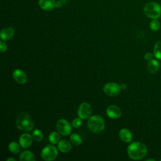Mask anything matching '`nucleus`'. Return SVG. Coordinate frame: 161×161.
<instances>
[{"label":"nucleus","mask_w":161,"mask_h":161,"mask_svg":"<svg viewBox=\"0 0 161 161\" xmlns=\"http://www.w3.org/2000/svg\"><path fill=\"white\" fill-rule=\"evenodd\" d=\"M127 153L130 158L133 160L143 158L147 153L145 145L142 142H135L130 143L127 148Z\"/></svg>","instance_id":"obj_1"},{"label":"nucleus","mask_w":161,"mask_h":161,"mask_svg":"<svg viewBox=\"0 0 161 161\" xmlns=\"http://www.w3.org/2000/svg\"><path fill=\"white\" fill-rule=\"evenodd\" d=\"M16 126L21 131H29L33 129L34 122L26 113H19L16 118Z\"/></svg>","instance_id":"obj_2"},{"label":"nucleus","mask_w":161,"mask_h":161,"mask_svg":"<svg viewBox=\"0 0 161 161\" xmlns=\"http://www.w3.org/2000/svg\"><path fill=\"white\" fill-rule=\"evenodd\" d=\"M87 126L91 131L94 133H99L103 131L105 127L103 118L99 115L91 116L87 121Z\"/></svg>","instance_id":"obj_3"},{"label":"nucleus","mask_w":161,"mask_h":161,"mask_svg":"<svg viewBox=\"0 0 161 161\" xmlns=\"http://www.w3.org/2000/svg\"><path fill=\"white\" fill-rule=\"evenodd\" d=\"M145 14L151 19H157L161 16V6L156 2H149L143 8Z\"/></svg>","instance_id":"obj_4"},{"label":"nucleus","mask_w":161,"mask_h":161,"mask_svg":"<svg viewBox=\"0 0 161 161\" xmlns=\"http://www.w3.org/2000/svg\"><path fill=\"white\" fill-rule=\"evenodd\" d=\"M58 156L57 148L52 145H48L45 147L41 152V157L43 160L46 161H52L55 160Z\"/></svg>","instance_id":"obj_5"},{"label":"nucleus","mask_w":161,"mask_h":161,"mask_svg":"<svg viewBox=\"0 0 161 161\" xmlns=\"http://www.w3.org/2000/svg\"><path fill=\"white\" fill-rule=\"evenodd\" d=\"M57 131L63 136H67L70 134L72 127L69 122L65 119H59L56 123Z\"/></svg>","instance_id":"obj_6"},{"label":"nucleus","mask_w":161,"mask_h":161,"mask_svg":"<svg viewBox=\"0 0 161 161\" xmlns=\"http://www.w3.org/2000/svg\"><path fill=\"white\" fill-rule=\"evenodd\" d=\"M103 91L107 96L114 97L119 94L121 91V88L119 85L116 83L108 82L104 86Z\"/></svg>","instance_id":"obj_7"},{"label":"nucleus","mask_w":161,"mask_h":161,"mask_svg":"<svg viewBox=\"0 0 161 161\" xmlns=\"http://www.w3.org/2000/svg\"><path fill=\"white\" fill-rule=\"evenodd\" d=\"M91 113L92 108L89 103H82L80 104L77 111V114L79 118L82 119H87L90 117Z\"/></svg>","instance_id":"obj_8"},{"label":"nucleus","mask_w":161,"mask_h":161,"mask_svg":"<svg viewBox=\"0 0 161 161\" xmlns=\"http://www.w3.org/2000/svg\"><path fill=\"white\" fill-rule=\"evenodd\" d=\"M106 112L108 116L112 119H117L122 114L121 109L114 104L109 105L106 108Z\"/></svg>","instance_id":"obj_9"},{"label":"nucleus","mask_w":161,"mask_h":161,"mask_svg":"<svg viewBox=\"0 0 161 161\" xmlns=\"http://www.w3.org/2000/svg\"><path fill=\"white\" fill-rule=\"evenodd\" d=\"M33 136L28 133H25L22 134L19 138V143L20 146L23 148H27L30 147L33 143Z\"/></svg>","instance_id":"obj_10"},{"label":"nucleus","mask_w":161,"mask_h":161,"mask_svg":"<svg viewBox=\"0 0 161 161\" xmlns=\"http://www.w3.org/2000/svg\"><path fill=\"white\" fill-rule=\"evenodd\" d=\"M13 77L16 82L20 84H25L28 80L26 74L21 69H15L13 72Z\"/></svg>","instance_id":"obj_11"},{"label":"nucleus","mask_w":161,"mask_h":161,"mask_svg":"<svg viewBox=\"0 0 161 161\" xmlns=\"http://www.w3.org/2000/svg\"><path fill=\"white\" fill-rule=\"evenodd\" d=\"M38 5L45 11H51L57 7V3L55 0H39Z\"/></svg>","instance_id":"obj_12"},{"label":"nucleus","mask_w":161,"mask_h":161,"mask_svg":"<svg viewBox=\"0 0 161 161\" xmlns=\"http://www.w3.org/2000/svg\"><path fill=\"white\" fill-rule=\"evenodd\" d=\"M119 138L123 142L126 143L130 142L132 140V133L131 131L127 128H122L119 130L118 133Z\"/></svg>","instance_id":"obj_13"},{"label":"nucleus","mask_w":161,"mask_h":161,"mask_svg":"<svg viewBox=\"0 0 161 161\" xmlns=\"http://www.w3.org/2000/svg\"><path fill=\"white\" fill-rule=\"evenodd\" d=\"M14 33V29L11 27H6L3 28L0 33L1 39L3 40H8L11 39Z\"/></svg>","instance_id":"obj_14"},{"label":"nucleus","mask_w":161,"mask_h":161,"mask_svg":"<svg viewBox=\"0 0 161 161\" xmlns=\"http://www.w3.org/2000/svg\"><path fill=\"white\" fill-rule=\"evenodd\" d=\"M58 149L62 153H67L69 152L71 148L72 145L69 141L67 140H60L58 143Z\"/></svg>","instance_id":"obj_15"},{"label":"nucleus","mask_w":161,"mask_h":161,"mask_svg":"<svg viewBox=\"0 0 161 161\" xmlns=\"http://www.w3.org/2000/svg\"><path fill=\"white\" fill-rule=\"evenodd\" d=\"M19 160L21 161H33L35 160V157L31 152L25 150L20 153Z\"/></svg>","instance_id":"obj_16"},{"label":"nucleus","mask_w":161,"mask_h":161,"mask_svg":"<svg viewBox=\"0 0 161 161\" xmlns=\"http://www.w3.org/2000/svg\"><path fill=\"white\" fill-rule=\"evenodd\" d=\"M147 69L151 74L157 72L159 69V62L155 59H152L148 61L147 64Z\"/></svg>","instance_id":"obj_17"},{"label":"nucleus","mask_w":161,"mask_h":161,"mask_svg":"<svg viewBox=\"0 0 161 161\" xmlns=\"http://www.w3.org/2000/svg\"><path fill=\"white\" fill-rule=\"evenodd\" d=\"M60 133L56 131H52L50 133L48 136V140L50 143L52 145L57 144L60 141Z\"/></svg>","instance_id":"obj_18"},{"label":"nucleus","mask_w":161,"mask_h":161,"mask_svg":"<svg viewBox=\"0 0 161 161\" xmlns=\"http://www.w3.org/2000/svg\"><path fill=\"white\" fill-rule=\"evenodd\" d=\"M70 140L72 144L76 146L80 145L82 142L81 136L77 133H72L70 136Z\"/></svg>","instance_id":"obj_19"},{"label":"nucleus","mask_w":161,"mask_h":161,"mask_svg":"<svg viewBox=\"0 0 161 161\" xmlns=\"http://www.w3.org/2000/svg\"><path fill=\"white\" fill-rule=\"evenodd\" d=\"M8 149L13 153H18L20 152V145L15 142H11L8 145Z\"/></svg>","instance_id":"obj_20"},{"label":"nucleus","mask_w":161,"mask_h":161,"mask_svg":"<svg viewBox=\"0 0 161 161\" xmlns=\"http://www.w3.org/2000/svg\"><path fill=\"white\" fill-rule=\"evenodd\" d=\"M32 136L33 140L37 142H41L43 138V133L41 130L37 128L33 130V131H32Z\"/></svg>","instance_id":"obj_21"},{"label":"nucleus","mask_w":161,"mask_h":161,"mask_svg":"<svg viewBox=\"0 0 161 161\" xmlns=\"http://www.w3.org/2000/svg\"><path fill=\"white\" fill-rule=\"evenodd\" d=\"M153 54L157 58L161 60V41H158L155 44L153 48Z\"/></svg>","instance_id":"obj_22"},{"label":"nucleus","mask_w":161,"mask_h":161,"mask_svg":"<svg viewBox=\"0 0 161 161\" xmlns=\"http://www.w3.org/2000/svg\"><path fill=\"white\" fill-rule=\"evenodd\" d=\"M150 28L152 31H157L160 28V22L157 19H153L150 23Z\"/></svg>","instance_id":"obj_23"},{"label":"nucleus","mask_w":161,"mask_h":161,"mask_svg":"<svg viewBox=\"0 0 161 161\" xmlns=\"http://www.w3.org/2000/svg\"><path fill=\"white\" fill-rule=\"evenodd\" d=\"M82 119L80 118H74L72 121V126L74 128H79L81 125H82Z\"/></svg>","instance_id":"obj_24"},{"label":"nucleus","mask_w":161,"mask_h":161,"mask_svg":"<svg viewBox=\"0 0 161 161\" xmlns=\"http://www.w3.org/2000/svg\"><path fill=\"white\" fill-rule=\"evenodd\" d=\"M7 48H8V47H7V45L5 42H4L2 40L0 41V52H5L6 50H7Z\"/></svg>","instance_id":"obj_25"},{"label":"nucleus","mask_w":161,"mask_h":161,"mask_svg":"<svg viewBox=\"0 0 161 161\" xmlns=\"http://www.w3.org/2000/svg\"><path fill=\"white\" fill-rule=\"evenodd\" d=\"M154 56V54L152 53H150V52H148V53H146L144 55V58L145 60H150L152 59H153V57Z\"/></svg>","instance_id":"obj_26"},{"label":"nucleus","mask_w":161,"mask_h":161,"mask_svg":"<svg viewBox=\"0 0 161 161\" xmlns=\"http://www.w3.org/2000/svg\"><path fill=\"white\" fill-rule=\"evenodd\" d=\"M119 86H120V88H121V90H125L126 88V84H125V83H122V84H121L120 85H119Z\"/></svg>","instance_id":"obj_27"},{"label":"nucleus","mask_w":161,"mask_h":161,"mask_svg":"<svg viewBox=\"0 0 161 161\" xmlns=\"http://www.w3.org/2000/svg\"><path fill=\"white\" fill-rule=\"evenodd\" d=\"M7 161H16V159L13 158H9L7 159Z\"/></svg>","instance_id":"obj_28"},{"label":"nucleus","mask_w":161,"mask_h":161,"mask_svg":"<svg viewBox=\"0 0 161 161\" xmlns=\"http://www.w3.org/2000/svg\"><path fill=\"white\" fill-rule=\"evenodd\" d=\"M146 160H147V161H149V160H152V161H155V160H153V159H147Z\"/></svg>","instance_id":"obj_29"},{"label":"nucleus","mask_w":161,"mask_h":161,"mask_svg":"<svg viewBox=\"0 0 161 161\" xmlns=\"http://www.w3.org/2000/svg\"><path fill=\"white\" fill-rule=\"evenodd\" d=\"M160 160H161V159H160Z\"/></svg>","instance_id":"obj_30"}]
</instances>
